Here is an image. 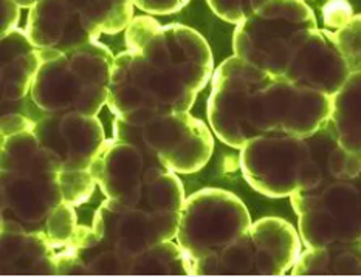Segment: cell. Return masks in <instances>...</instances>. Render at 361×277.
<instances>
[{
  "label": "cell",
  "instance_id": "cell-1",
  "mask_svg": "<svg viewBox=\"0 0 361 277\" xmlns=\"http://www.w3.org/2000/svg\"><path fill=\"white\" fill-rule=\"evenodd\" d=\"M126 50L116 54L107 107L114 116L141 121L190 112L214 73V56L199 31L182 23L161 25L151 14L124 30Z\"/></svg>",
  "mask_w": 361,
  "mask_h": 277
},
{
  "label": "cell",
  "instance_id": "cell-2",
  "mask_svg": "<svg viewBox=\"0 0 361 277\" xmlns=\"http://www.w3.org/2000/svg\"><path fill=\"white\" fill-rule=\"evenodd\" d=\"M239 150L243 178L269 199L361 176V154L340 144L331 120L307 138L261 133Z\"/></svg>",
  "mask_w": 361,
  "mask_h": 277
},
{
  "label": "cell",
  "instance_id": "cell-3",
  "mask_svg": "<svg viewBox=\"0 0 361 277\" xmlns=\"http://www.w3.org/2000/svg\"><path fill=\"white\" fill-rule=\"evenodd\" d=\"M2 231L44 233L64 203L59 169L33 132L2 138Z\"/></svg>",
  "mask_w": 361,
  "mask_h": 277
},
{
  "label": "cell",
  "instance_id": "cell-4",
  "mask_svg": "<svg viewBox=\"0 0 361 277\" xmlns=\"http://www.w3.org/2000/svg\"><path fill=\"white\" fill-rule=\"evenodd\" d=\"M42 64L31 87V98L45 115L97 116L107 106L114 54L99 41L66 51L37 49Z\"/></svg>",
  "mask_w": 361,
  "mask_h": 277
},
{
  "label": "cell",
  "instance_id": "cell-5",
  "mask_svg": "<svg viewBox=\"0 0 361 277\" xmlns=\"http://www.w3.org/2000/svg\"><path fill=\"white\" fill-rule=\"evenodd\" d=\"M133 8V0H41L30 8L25 31L36 49L66 51L126 30Z\"/></svg>",
  "mask_w": 361,
  "mask_h": 277
},
{
  "label": "cell",
  "instance_id": "cell-6",
  "mask_svg": "<svg viewBox=\"0 0 361 277\" xmlns=\"http://www.w3.org/2000/svg\"><path fill=\"white\" fill-rule=\"evenodd\" d=\"M302 252L300 233L279 217L253 221L245 233L191 266L192 276H284Z\"/></svg>",
  "mask_w": 361,
  "mask_h": 277
},
{
  "label": "cell",
  "instance_id": "cell-7",
  "mask_svg": "<svg viewBox=\"0 0 361 277\" xmlns=\"http://www.w3.org/2000/svg\"><path fill=\"white\" fill-rule=\"evenodd\" d=\"M318 28L317 16L304 0H269L236 25L233 50L236 56L282 76L298 42Z\"/></svg>",
  "mask_w": 361,
  "mask_h": 277
},
{
  "label": "cell",
  "instance_id": "cell-8",
  "mask_svg": "<svg viewBox=\"0 0 361 277\" xmlns=\"http://www.w3.org/2000/svg\"><path fill=\"white\" fill-rule=\"evenodd\" d=\"M112 138L146 147L176 173L202 171L214 152V137L208 125L190 112L149 116L128 121L115 116Z\"/></svg>",
  "mask_w": 361,
  "mask_h": 277
},
{
  "label": "cell",
  "instance_id": "cell-9",
  "mask_svg": "<svg viewBox=\"0 0 361 277\" xmlns=\"http://www.w3.org/2000/svg\"><path fill=\"white\" fill-rule=\"evenodd\" d=\"M305 248L361 239V176L302 189L288 197Z\"/></svg>",
  "mask_w": 361,
  "mask_h": 277
},
{
  "label": "cell",
  "instance_id": "cell-10",
  "mask_svg": "<svg viewBox=\"0 0 361 277\" xmlns=\"http://www.w3.org/2000/svg\"><path fill=\"white\" fill-rule=\"evenodd\" d=\"M251 223L250 211L236 194L203 187L185 200L176 240L192 266L238 239Z\"/></svg>",
  "mask_w": 361,
  "mask_h": 277
},
{
  "label": "cell",
  "instance_id": "cell-11",
  "mask_svg": "<svg viewBox=\"0 0 361 277\" xmlns=\"http://www.w3.org/2000/svg\"><path fill=\"white\" fill-rule=\"evenodd\" d=\"M274 76L233 54L211 78L208 121L214 135L233 149H242L256 135L250 115L256 94Z\"/></svg>",
  "mask_w": 361,
  "mask_h": 277
},
{
  "label": "cell",
  "instance_id": "cell-12",
  "mask_svg": "<svg viewBox=\"0 0 361 277\" xmlns=\"http://www.w3.org/2000/svg\"><path fill=\"white\" fill-rule=\"evenodd\" d=\"M334 98L274 76L256 94L250 115L255 135L276 133L307 138L331 120Z\"/></svg>",
  "mask_w": 361,
  "mask_h": 277
},
{
  "label": "cell",
  "instance_id": "cell-13",
  "mask_svg": "<svg viewBox=\"0 0 361 277\" xmlns=\"http://www.w3.org/2000/svg\"><path fill=\"white\" fill-rule=\"evenodd\" d=\"M182 214H161L106 199L93 216L92 228L103 248L112 251L126 274L130 260L141 251L176 239Z\"/></svg>",
  "mask_w": 361,
  "mask_h": 277
},
{
  "label": "cell",
  "instance_id": "cell-14",
  "mask_svg": "<svg viewBox=\"0 0 361 277\" xmlns=\"http://www.w3.org/2000/svg\"><path fill=\"white\" fill-rule=\"evenodd\" d=\"M89 171L106 199L135 207L147 183L169 169L146 147L107 138Z\"/></svg>",
  "mask_w": 361,
  "mask_h": 277
},
{
  "label": "cell",
  "instance_id": "cell-15",
  "mask_svg": "<svg viewBox=\"0 0 361 277\" xmlns=\"http://www.w3.org/2000/svg\"><path fill=\"white\" fill-rule=\"evenodd\" d=\"M33 133L59 171H87L107 140L98 116L73 112L44 115Z\"/></svg>",
  "mask_w": 361,
  "mask_h": 277
},
{
  "label": "cell",
  "instance_id": "cell-16",
  "mask_svg": "<svg viewBox=\"0 0 361 277\" xmlns=\"http://www.w3.org/2000/svg\"><path fill=\"white\" fill-rule=\"evenodd\" d=\"M350 68L329 30H310L290 54L284 76L288 81L334 98L348 81Z\"/></svg>",
  "mask_w": 361,
  "mask_h": 277
},
{
  "label": "cell",
  "instance_id": "cell-17",
  "mask_svg": "<svg viewBox=\"0 0 361 277\" xmlns=\"http://www.w3.org/2000/svg\"><path fill=\"white\" fill-rule=\"evenodd\" d=\"M42 61L25 30L14 28L2 35V102L30 97Z\"/></svg>",
  "mask_w": 361,
  "mask_h": 277
},
{
  "label": "cell",
  "instance_id": "cell-18",
  "mask_svg": "<svg viewBox=\"0 0 361 277\" xmlns=\"http://www.w3.org/2000/svg\"><path fill=\"white\" fill-rule=\"evenodd\" d=\"M58 252L45 233L2 231V274H58Z\"/></svg>",
  "mask_w": 361,
  "mask_h": 277
},
{
  "label": "cell",
  "instance_id": "cell-19",
  "mask_svg": "<svg viewBox=\"0 0 361 277\" xmlns=\"http://www.w3.org/2000/svg\"><path fill=\"white\" fill-rule=\"evenodd\" d=\"M293 276H361V250L357 243H336L302 250Z\"/></svg>",
  "mask_w": 361,
  "mask_h": 277
},
{
  "label": "cell",
  "instance_id": "cell-20",
  "mask_svg": "<svg viewBox=\"0 0 361 277\" xmlns=\"http://www.w3.org/2000/svg\"><path fill=\"white\" fill-rule=\"evenodd\" d=\"M331 121L340 144L352 154H361V71L350 73L334 97Z\"/></svg>",
  "mask_w": 361,
  "mask_h": 277
},
{
  "label": "cell",
  "instance_id": "cell-21",
  "mask_svg": "<svg viewBox=\"0 0 361 277\" xmlns=\"http://www.w3.org/2000/svg\"><path fill=\"white\" fill-rule=\"evenodd\" d=\"M126 274H166L192 276L190 259L177 242L164 240L141 251L133 257Z\"/></svg>",
  "mask_w": 361,
  "mask_h": 277
},
{
  "label": "cell",
  "instance_id": "cell-22",
  "mask_svg": "<svg viewBox=\"0 0 361 277\" xmlns=\"http://www.w3.org/2000/svg\"><path fill=\"white\" fill-rule=\"evenodd\" d=\"M80 223H78V216L73 207H68L66 203L58 204L45 221V234L51 243L58 250H62L66 245L73 239Z\"/></svg>",
  "mask_w": 361,
  "mask_h": 277
},
{
  "label": "cell",
  "instance_id": "cell-23",
  "mask_svg": "<svg viewBox=\"0 0 361 277\" xmlns=\"http://www.w3.org/2000/svg\"><path fill=\"white\" fill-rule=\"evenodd\" d=\"M59 186L62 192V200L68 207H80L87 202L97 181L93 180L90 171H59Z\"/></svg>",
  "mask_w": 361,
  "mask_h": 277
},
{
  "label": "cell",
  "instance_id": "cell-24",
  "mask_svg": "<svg viewBox=\"0 0 361 277\" xmlns=\"http://www.w3.org/2000/svg\"><path fill=\"white\" fill-rule=\"evenodd\" d=\"M334 33L350 73L361 71V14H354L346 25Z\"/></svg>",
  "mask_w": 361,
  "mask_h": 277
},
{
  "label": "cell",
  "instance_id": "cell-25",
  "mask_svg": "<svg viewBox=\"0 0 361 277\" xmlns=\"http://www.w3.org/2000/svg\"><path fill=\"white\" fill-rule=\"evenodd\" d=\"M207 2L217 18L233 25H239L269 0H207Z\"/></svg>",
  "mask_w": 361,
  "mask_h": 277
},
{
  "label": "cell",
  "instance_id": "cell-26",
  "mask_svg": "<svg viewBox=\"0 0 361 277\" xmlns=\"http://www.w3.org/2000/svg\"><path fill=\"white\" fill-rule=\"evenodd\" d=\"M323 22L327 28L340 30L354 18L349 0H327L323 5Z\"/></svg>",
  "mask_w": 361,
  "mask_h": 277
},
{
  "label": "cell",
  "instance_id": "cell-27",
  "mask_svg": "<svg viewBox=\"0 0 361 277\" xmlns=\"http://www.w3.org/2000/svg\"><path fill=\"white\" fill-rule=\"evenodd\" d=\"M190 2L191 0H133V5L140 11L151 16H169L183 10Z\"/></svg>",
  "mask_w": 361,
  "mask_h": 277
},
{
  "label": "cell",
  "instance_id": "cell-28",
  "mask_svg": "<svg viewBox=\"0 0 361 277\" xmlns=\"http://www.w3.org/2000/svg\"><path fill=\"white\" fill-rule=\"evenodd\" d=\"M20 20V6L14 0H2V35L18 28Z\"/></svg>",
  "mask_w": 361,
  "mask_h": 277
},
{
  "label": "cell",
  "instance_id": "cell-29",
  "mask_svg": "<svg viewBox=\"0 0 361 277\" xmlns=\"http://www.w3.org/2000/svg\"><path fill=\"white\" fill-rule=\"evenodd\" d=\"M14 2L18 4L20 8H28L30 10L31 6H35L37 2H41V0H14Z\"/></svg>",
  "mask_w": 361,
  "mask_h": 277
},
{
  "label": "cell",
  "instance_id": "cell-30",
  "mask_svg": "<svg viewBox=\"0 0 361 277\" xmlns=\"http://www.w3.org/2000/svg\"><path fill=\"white\" fill-rule=\"evenodd\" d=\"M357 245H358V247H360V250H361V239L357 242Z\"/></svg>",
  "mask_w": 361,
  "mask_h": 277
}]
</instances>
